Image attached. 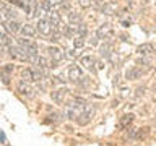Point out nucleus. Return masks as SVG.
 Segmentation results:
<instances>
[{
	"label": "nucleus",
	"instance_id": "nucleus-1",
	"mask_svg": "<svg viewBox=\"0 0 156 146\" xmlns=\"http://www.w3.org/2000/svg\"><path fill=\"white\" fill-rule=\"evenodd\" d=\"M86 102L81 99V97H73L70 102L65 104V117L68 120H76V117L85 110Z\"/></svg>",
	"mask_w": 156,
	"mask_h": 146
},
{
	"label": "nucleus",
	"instance_id": "nucleus-2",
	"mask_svg": "<svg viewBox=\"0 0 156 146\" xmlns=\"http://www.w3.org/2000/svg\"><path fill=\"white\" fill-rule=\"evenodd\" d=\"M96 36H98V39H104L106 42H111V41H112V37H114V31H112V26H111L109 23L101 24V26L96 29Z\"/></svg>",
	"mask_w": 156,
	"mask_h": 146
},
{
	"label": "nucleus",
	"instance_id": "nucleus-3",
	"mask_svg": "<svg viewBox=\"0 0 156 146\" xmlns=\"http://www.w3.org/2000/svg\"><path fill=\"white\" fill-rule=\"evenodd\" d=\"M93 115H94V110H93V106H91V104H88V102H86V107H85V110H83L81 114L76 117V120H75V122H76L78 125L85 127V125H88V123L91 122Z\"/></svg>",
	"mask_w": 156,
	"mask_h": 146
},
{
	"label": "nucleus",
	"instance_id": "nucleus-4",
	"mask_svg": "<svg viewBox=\"0 0 156 146\" xmlns=\"http://www.w3.org/2000/svg\"><path fill=\"white\" fill-rule=\"evenodd\" d=\"M16 91H18L23 97H26V99H31V97L34 96L33 86L29 85L28 81H24V80H20V81L16 83Z\"/></svg>",
	"mask_w": 156,
	"mask_h": 146
},
{
	"label": "nucleus",
	"instance_id": "nucleus-5",
	"mask_svg": "<svg viewBox=\"0 0 156 146\" xmlns=\"http://www.w3.org/2000/svg\"><path fill=\"white\" fill-rule=\"evenodd\" d=\"M36 31L42 36H51V33H54V28L47 18H39L36 23Z\"/></svg>",
	"mask_w": 156,
	"mask_h": 146
},
{
	"label": "nucleus",
	"instance_id": "nucleus-6",
	"mask_svg": "<svg viewBox=\"0 0 156 146\" xmlns=\"http://www.w3.org/2000/svg\"><path fill=\"white\" fill-rule=\"evenodd\" d=\"M46 52H47L49 58H51V60H54V62H57V63L62 62L63 58H65V52H63L58 46H49Z\"/></svg>",
	"mask_w": 156,
	"mask_h": 146
},
{
	"label": "nucleus",
	"instance_id": "nucleus-7",
	"mask_svg": "<svg viewBox=\"0 0 156 146\" xmlns=\"http://www.w3.org/2000/svg\"><path fill=\"white\" fill-rule=\"evenodd\" d=\"M8 50H10L8 54L15 58V60H21V62H26L28 60V54H26V50H24L23 47L13 46V44H12V46L8 47Z\"/></svg>",
	"mask_w": 156,
	"mask_h": 146
},
{
	"label": "nucleus",
	"instance_id": "nucleus-8",
	"mask_svg": "<svg viewBox=\"0 0 156 146\" xmlns=\"http://www.w3.org/2000/svg\"><path fill=\"white\" fill-rule=\"evenodd\" d=\"M141 75H143V70L141 68H138L136 65H133V67H129L125 70V80H140L141 78Z\"/></svg>",
	"mask_w": 156,
	"mask_h": 146
},
{
	"label": "nucleus",
	"instance_id": "nucleus-9",
	"mask_svg": "<svg viewBox=\"0 0 156 146\" xmlns=\"http://www.w3.org/2000/svg\"><path fill=\"white\" fill-rule=\"evenodd\" d=\"M83 78V71L78 65H72L68 68V80L73 83H80V80Z\"/></svg>",
	"mask_w": 156,
	"mask_h": 146
},
{
	"label": "nucleus",
	"instance_id": "nucleus-10",
	"mask_svg": "<svg viewBox=\"0 0 156 146\" xmlns=\"http://www.w3.org/2000/svg\"><path fill=\"white\" fill-rule=\"evenodd\" d=\"M68 89L67 88H60V89H54L51 92V99L55 102V104H63V101H65V96H67Z\"/></svg>",
	"mask_w": 156,
	"mask_h": 146
},
{
	"label": "nucleus",
	"instance_id": "nucleus-11",
	"mask_svg": "<svg viewBox=\"0 0 156 146\" xmlns=\"http://www.w3.org/2000/svg\"><path fill=\"white\" fill-rule=\"evenodd\" d=\"M136 52L140 54V55H151V54H156V47L153 46V44H148V42H145V44H140L138 47H136Z\"/></svg>",
	"mask_w": 156,
	"mask_h": 146
},
{
	"label": "nucleus",
	"instance_id": "nucleus-12",
	"mask_svg": "<svg viewBox=\"0 0 156 146\" xmlns=\"http://www.w3.org/2000/svg\"><path fill=\"white\" fill-rule=\"evenodd\" d=\"M133 119H135L133 114H125V115H122L120 119H119V123H117V128H119V130H124V128H127V127H130L132 122H133Z\"/></svg>",
	"mask_w": 156,
	"mask_h": 146
},
{
	"label": "nucleus",
	"instance_id": "nucleus-13",
	"mask_svg": "<svg viewBox=\"0 0 156 146\" xmlns=\"http://www.w3.org/2000/svg\"><path fill=\"white\" fill-rule=\"evenodd\" d=\"M20 33H21L24 37H34V36L37 34L36 26H33V24H29V23L21 24V28H20Z\"/></svg>",
	"mask_w": 156,
	"mask_h": 146
},
{
	"label": "nucleus",
	"instance_id": "nucleus-14",
	"mask_svg": "<svg viewBox=\"0 0 156 146\" xmlns=\"http://www.w3.org/2000/svg\"><path fill=\"white\" fill-rule=\"evenodd\" d=\"M94 58H93L91 55H83L80 58V65H83L85 68H88V70H91L93 73H96V67H94Z\"/></svg>",
	"mask_w": 156,
	"mask_h": 146
},
{
	"label": "nucleus",
	"instance_id": "nucleus-15",
	"mask_svg": "<svg viewBox=\"0 0 156 146\" xmlns=\"http://www.w3.org/2000/svg\"><path fill=\"white\" fill-rule=\"evenodd\" d=\"M20 28H21V24H20L16 19H8V21L5 23V29H7V33L16 34V33H20Z\"/></svg>",
	"mask_w": 156,
	"mask_h": 146
},
{
	"label": "nucleus",
	"instance_id": "nucleus-16",
	"mask_svg": "<svg viewBox=\"0 0 156 146\" xmlns=\"http://www.w3.org/2000/svg\"><path fill=\"white\" fill-rule=\"evenodd\" d=\"M135 63H136V67H138V68H143V70H150V68H151V58H148L146 55H140L135 60Z\"/></svg>",
	"mask_w": 156,
	"mask_h": 146
},
{
	"label": "nucleus",
	"instance_id": "nucleus-17",
	"mask_svg": "<svg viewBox=\"0 0 156 146\" xmlns=\"http://www.w3.org/2000/svg\"><path fill=\"white\" fill-rule=\"evenodd\" d=\"M101 12L104 15H114L117 12V2H106L101 7Z\"/></svg>",
	"mask_w": 156,
	"mask_h": 146
},
{
	"label": "nucleus",
	"instance_id": "nucleus-18",
	"mask_svg": "<svg viewBox=\"0 0 156 146\" xmlns=\"http://www.w3.org/2000/svg\"><path fill=\"white\" fill-rule=\"evenodd\" d=\"M49 15V23L52 24V28L55 29V26H60V16H58V13L55 12V10H51V12L47 13Z\"/></svg>",
	"mask_w": 156,
	"mask_h": 146
},
{
	"label": "nucleus",
	"instance_id": "nucleus-19",
	"mask_svg": "<svg viewBox=\"0 0 156 146\" xmlns=\"http://www.w3.org/2000/svg\"><path fill=\"white\" fill-rule=\"evenodd\" d=\"M68 23L70 24H78V23H81V15L75 12V10H68Z\"/></svg>",
	"mask_w": 156,
	"mask_h": 146
},
{
	"label": "nucleus",
	"instance_id": "nucleus-20",
	"mask_svg": "<svg viewBox=\"0 0 156 146\" xmlns=\"http://www.w3.org/2000/svg\"><path fill=\"white\" fill-rule=\"evenodd\" d=\"M101 55L104 58H111L112 55V42H104L101 46Z\"/></svg>",
	"mask_w": 156,
	"mask_h": 146
},
{
	"label": "nucleus",
	"instance_id": "nucleus-21",
	"mask_svg": "<svg viewBox=\"0 0 156 146\" xmlns=\"http://www.w3.org/2000/svg\"><path fill=\"white\" fill-rule=\"evenodd\" d=\"M21 78L24 81H34V76H33V68H23L21 70Z\"/></svg>",
	"mask_w": 156,
	"mask_h": 146
},
{
	"label": "nucleus",
	"instance_id": "nucleus-22",
	"mask_svg": "<svg viewBox=\"0 0 156 146\" xmlns=\"http://www.w3.org/2000/svg\"><path fill=\"white\" fill-rule=\"evenodd\" d=\"M75 33H76V36L85 37L86 34H88V28H86V24H85V23H78V24H76V28H75Z\"/></svg>",
	"mask_w": 156,
	"mask_h": 146
},
{
	"label": "nucleus",
	"instance_id": "nucleus-23",
	"mask_svg": "<svg viewBox=\"0 0 156 146\" xmlns=\"http://www.w3.org/2000/svg\"><path fill=\"white\" fill-rule=\"evenodd\" d=\"M3 15L7 16V19H16V10L12 7H3Z\"/></svg>",
	"mask_w": 156,
	"mask_h": 146
},
{
	"label": "nucleus",
	"instance_id": "nucleus-24",
	"mask_svg": "<svg viewBox=\"0 0 156 146\" xmlns=\"http://www.w3.org/2000/svg\"><path fill=\"white\" fill-rule=\"evenodd\" d=\"M83 46H85V39H83L81 36H75V37H73V47H75V49H81Z\"/></svg>",
	"mask_w": 156,
	"mask_h": 146
},
{
	"label": "nucleus",
	"instance_id": "nucleus-25",
	"mask_svg": "<svg viewBox=\"0 0 156 146\" xmlns=\"http://www.w3.org/2000/svg\"><path fill=\"white\" fill-rule=\"evenodd\" d=\"M16 42H18V46H20V47L26 49V47H28L33 41H31V39H28V37H24V36H23V37H18V41H16Z\"/></svg>",
	"mask_w": 156,
	"mask_h": 146
},
{
	"label": "nucleus",
	"instance_id": "nucleus-26",
	"mask_svg": "<svg viewBox=\"0 0 156 146\" xmlns=\"http://www.w3.org/2000/svg\"><path fill=\"white\" fill-rule=\"evenodd\" d=\"M13 70H15L13 63H5V65L2 67V73H5V75H12Z\"/></svg>",
	"mask_w": 156,
	"mask_h": 146
},
{
	"label": "nucleus",
	"instance_id": "nucleus-27",
	"mask_svg": "<svg viewBox=\"0 0 156 146\" xmlns=\"http://www.w3.org/2000/svg\"><path fill=\"white\" fill-rule=\"evenodd\" d=\"M145 136H146V128H136L135 136H133L135 140H138V141H140V140H143Z\"/></svg>",
	"mask_w": 156,
	"mask_h": 146
},
{
	"label": "nucleus",
	"instance_id": "nucleus-28",
	"mask_svg": "<svg viewBox=\"0 0 156 146\" xmlns=\"http://www.w3.org/2000/svg\"><path fill=\"white\" fill-rule=\"evenodd\" d=\"M93 3V0H78V5H80L81 8H90Z\"/></svg>",
	"mask_w": 156,
	"mask_h": 146
},
{
	"label": "nucleus",
	"instance_id": "nucleus-29",
	"mask_svg": "<svg viewBox=\"0 0 156 146\" xmlns=\"http://www.w3.org/2000/svg\"><path fill=\"white\" fill-rule=\"evenodd\" d=\"M52 83H54V85H63L65 81L60 80V76H54V78H52Z\"/></svg>",
	"mask_w": 156,
	"mask_h": 146
},
{
	"label": "nucleus",
	"instance_id": "nucleus-30",
	"mask_svg": "<svg viewBox=\"0 0 156 146\" xmlns=\"http://www.w3.org/2000/svg\"><path fill=\"white\" fill-rule=\"evenodd\" d=\"M57 7H60V10H63V12H67V10H70V5H68L67 2H62L60 5H57Z\"/></svg>",
	"mask_w": 156,
	"mask_h": 146
},
{
	"label": "nucleus",
	"instance_id": "nucleus-31",
	"mask_svg": "<svg viewBox=\"0 0 156 146\" xmlns=\"http://www.w3.org/2000/svg\"><path fill=\"white\" fill-rule=\"evenodd\" d=\"M145 88H138V89H136V92H135V96L136 97H141V96H145Z\"/></svg>",
	"mask_w": 156,
	"mask_h": 146
},
{
	"label": "nucleus",
	"instance_id": "nucleus-32",
	"mask_svg": "<svg viewBox=\"0 0 156 146\" xmlns=\"http://www.w3.org/2000/svg\"><path fill=\"white\" fill-rule=\"evenodd\" d=\"M98 42H99V39H98V36L94 34V36L90 39V44H91V46H98Z\"/></svg>",
	"mask_w": 156,
	"mask_h": 146
},
{
	"label": "nucleus",
	"instance_id": "nucleus-33",
	"mask_svg": "<svg viewBox=\"0 0 156 146\" xmlns=\"http://www.w3.org/2000/svg\"><path fill=\"white\" fill-rule=\"evenodd\" d=\"M0 143L2 144H7V136H5V133L2 130H0Z\"/></svg>",
	"mask_w": 156,
	"mask_h": 146
},
{
	"label": "nucleus",
	"instance_id": "nucleus-34",
	"mask_svg": "<svg viewBox=\"0 0 156 146\" xmlns=\"http://www.w3.org/2000/svg\"><path fill=\"white\" fill-rule=\"evenodd\" d=\"M5 36H7V29H5V26H2V24H0V39L5 37Z\"/></svg>",
	"mask_w": 156,
	"mask_h": 146
},
{
	"label": "nucleus",
	"instance_id": "nucleus-35",
	"mask_svg": "<svg viewBox=\"0 0 156 146\" xmlns=\"http://www.w3.org/2000/svg\"><path fill=\"white\" fill-rule=\"evenodd\" d=\"M63 0H49V3L52 5V7H57V5H60Z\"/></svg>",
	"mask_w": 156,
	"mask_h": 146
},
{
	"label": "nucleus",
	"instance_id": "nucleus-36",
	"mask_svg": "<svg viewBox=\"0 0 156 146\" xmlns=\"http://www.w3.org/2000/svg\"><path fill=\"white\" fill-rule=\"evenodd\" d=\"M3 52H5V46H3V44H2V42H0V57H2V55H3Z\"/></svg>",
	"mask_w": 156,
	"mask_h": 146
},
{
	"label": "nucleus",
	"instance_id": "nucleus-37",
	"mask_svg": "<svg viewBox=\"0 0 156 146\" xmlns=\"http://www.w3.org/2000/svg\"><path fill=\"white\" fill-rule=\"evenodd\" d=\"M154 92H156V86H154Z\"/></svg>",
	"mask_w": 156,
	"mask_h": 146
},
{
	"label": "nucleus",
	"instance_id": "nucleus-38",
	"mask_svg": "<svg viewBox=\"0 0 156 146\" xmlns=\"http://www.w3.org/2000/svg\"><path fill=\"white\" fill-rule=\"evenodd\" d=\"M3 146H8V144H3Z\"/></svg>",
	"mask_w": 156,
	"mask_h": 146
}]
</instances>
